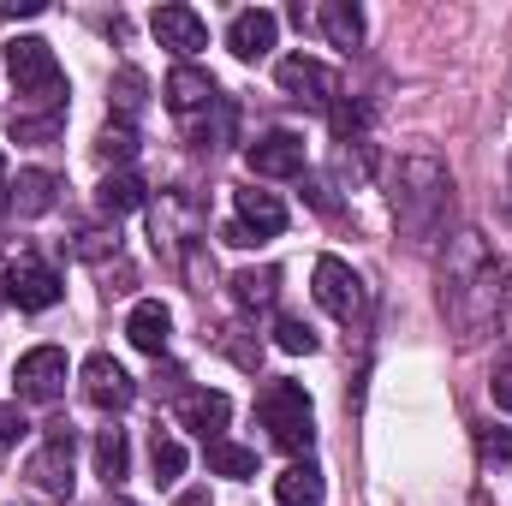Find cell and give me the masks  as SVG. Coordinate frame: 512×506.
<instances>
[{
  "label": "cell",
  "instance_id": "6da1fadb",
  "mask_svg": "<svg viewBox=\"0 0 512 506\" xmlns=\"http://www.w3.org/2000/svg\"><path fill=\"white\" fill-rule=\"evenodd\" d=\"M447 203H453L447 167H441L435 155H405L399 173H393V215H399V227L417 233V239H435Z\"/></svg>",
  "mask_w": 512,
  "mask_h": 506
},
{
  "label": "cell",
  "instance_id": "7a4b0ae2",
  "mask_svg": "<svg viewBox=\"0 0 512 506\" xmlns=\"http://www.w3.org/2000/svg\"><path fill=\"white\" fill-rule=\"evenodd\" d=\"M256 417H262V429L274 435V447H286V453H310V441H316V405H310V393L298 387V381L274 376L262 393H256Z\"/></svg>",
  "mask_w": 512,
  "mask_h": 506
},
{
  "label": "cell",
  "instance_id": "3957f363",
  "mask_svg": "<svg viewBox=\"0 0 512 506\" xmlns=\"http://www.w3.org/2000/svg\"><path fill=\"white\" fill-rule=\"evenodd\" d=\"M6 72H12V84H18L24 102H36V108H48V114H66V108H60L66 72H60L54 48H48L42 36H12V42H6Z\"/></svg>",
  "mask_w": 512,
  "mask_h": 506
},
{
  "label": "cell",
  "instance_id": "277c9868",
  "mask_svg": "<svg viewBox=\"0 0 512 506\" xmlns=\"http://www.w3.org/2000/svg\"><path fill=\"white\" fill-rule=\"evenodd\" d=\"M72 453H78L72 423H48V441L30 453L24 483H30L42 501H72V489H78V477H72Z\"/></svg>",
  "mask_w": 512,
  "mask_h": 506
},
{
  "label": "cell",
  "instance_id": "5b68a950",
  "mask_svg": "<svg viewBox=\"0 0 512 506\" xmlns=\"http://www.w3.org/2000/svg\"><path fill=\"white\" fill-rule=\"evenodd\" d=\"M274 78H280V90L292 96V102H304V108H322V114H334V96H340V78L322 66V60H310V54H286L280 66H274Z\"/></svg>",
  "mask_w": 512,
  "mask_h": 506
},
{
  "label": "cell",
  "instance_id": "8992f818",
  "mask_svg": "<svg viewBox=\"0 0 512 506\" xmlns=\"http://www.w3.org/2000/svg\"><path fill=\"white\" fill-rule=\"evenodd\" d=\"M310 280H316L310 292H316V304H322L328 316H340V322H358V316H364V304H370V298H364V280L352 274V262H340V256H322Z\"/></svg>",
  "mask_w": 512,
  "mask_h": 506
},
{
  "label": "cell",
  "instance_id": "52a82bcc",
  "mask_svg": "<svg viewBox=\"0 0 512 506\" xmlns=\"http://www.w3.org/2000/svg\"><path fill=\"white\" fill-rule=\"evenodd\" d=\"M245 161H251L256 179H298V173H304V161H310V149H304V137H298V131L274 126V131H262L251 149H245Z\"/></svg>",
  "mask_w": 512,
  "mask_h": 506
},
{
  "label": "cell",
  "instance_id": "ba28073f",
  "mask_svg": "<svg viewBox=\"0 0 512 506\" xmlns=\"http://www.w3.org/2000/svg\"><path fill=\"white\" fill-rule=\"evenodd\" d=\"M60 274L42 262V256H18L12 268H6V304H18V310H48V304H60Z\"/></svg>",
  "mask_w": 512,
  "mask_h": 506
},
{
  "label": "cell",
  "instance_id": "9c48e42d",
  "mask_svg": "<svg viewBox=\"0 0 512 506\" xmlns=\"http://www.w3.org/2000/svg\"><path fill=\"white\" fill-rule=\"evenodd\" d=\"M84 399L96 405V411H126L131 399H137V381L126 376V364H114L108 352H96V358H84Z\"/></svg>",
  "mask_w": 512,
  "mask_h": 506
},
{
  "label": "cell",
  "instance_id": "30bf717a",
  "mask_svg": "<svg viewBox=\"0 0 512 506\" xmlns=\"http://www.w3.org/2000/svg\"><path fill=\"white\" fill-rule=\"evenodd\" d=\"M12 381H18V393L36 399V405L60 399V393H66V352H60V346H36V352H24Z\"/></svg>",
  "mask_w": 512,
  "mask_h": 506
},
{
  "label": "cell",
  "instance_id": "8fae6325",
  "mask_svg": "<svg viewBox=\"0 0 512 506\" xmlns=\"http://www.w3.org/2000/svg\"><path fill=\"white\" fill-rule=\"evenodd\" d=\"M221 102V84L209 78V72H197V66H173L167 72V108L179 114V120H191V114H203V108H215Z\"/></svg>",
  "mask_w": 512,
  "mask_h": 506
},
{
  "label": "cell",
  "instance_id": "7c38bea8",
  "mask_svg": "<svg viewBox=\"0 0 512 506\" xmlns=\"http://www.w3.org/2000/svg\"><path fill=\"white\" fill-rule=\"evenodd\" d=\"M149 24H155L161 48H173V54H185V60H191L197 48H209V24H203V18H197L191 6H161V12H155Z\"/></svg>",
  "mask_w": 512,
  "mask_h": 506
},
{
  "label": "cell",
  "instance_id": "4fadbf2b",
  "mask_svg": "<svg viewBox=\"0 0 512 506\" xmlns=\"http://www.w3.org/2000/svg\"><path fill=\"white\" fill-rule=\"evenodd\" d=\"M233 209H239V227L251 233L256 245L286 233V203H280L274 191H256V185H251V191H239V197H233Z\"/></svg>",
  "mask_w": 512,
  "mask_h": 506
},
{
  "label": "cell",
  "instance_id": "5bb4252c",
  "mask_svg": "<svg viewBox=\"0 0 512 506\" xmlns=\"http://www.w3.org/2000/svg\"><path fill=\"white\" fill-rule=\"evenodd\" d=\"M274 36H280V18H274V12H262V6L239 12V18L227 24V48H233L239 60H262V54L274 48Z\"/></svg>",
  "mask_w": 512,
  "mask_h": 506
},
{
  "label": "cell",
  "instance_id": "9a60e30c",
  "mask_svg": "<svg viewBox=\"0 0 512 506\" xmlns=\"http://www.w3.org/2000/svg\"><path fill=\"white\" fill-rule=\"evenodd\" d=\"M54 197H60V179H54L48 167H24V173H18V185L6 191V209H12V215H24V221H36V215H48V209H54Z\"/></svg>",
  "mask_w": 512,
  "mask_h": 506
},
{
  "label": "cell",
  "instance_id": "2e32d148",
  "mask_svg": "<svg viewBox=\"0 0 512 506\" xmlns=\"http://www.w3.org/2000/svg\"><path fill=\"white\" fill-rule=\"evenodd\" d=\"M167 334H173V316H167V304H155V298H143V304L126 316V340L137 346V352H149V358L167 352Z\"/></svg>",
  "mask_w": 512,
  "mask_h": 506
},
{
  "label": "cell",
  "instance_id": "e0dca14e",
  "mask_svg": "<svg viewBox=\"0 0 512 506\" xmlns=\"http://www.w3.org/2000/svg\"><path fill=\"white\" fill-rule=\"evenodd\" d=\"M227 417H233V399L227 393H185V405H179V423L197 429L203 441H221Z\"/></svg>",
  "mask_w": 512,
  "mask_h": 506
},
{
  "label": "cell",
  "instance_id": "ac0fdd59",
  "mask_svg": "<svg viewBox=\"0 0 512 506\" xmlns=\"http://www.w3.org/2000/svg\"><path fill=\"white\" fill-rule=\"evenodd\" d=\"M274 501L280 506H322L328 501V483H322V471L310 459H298V465H286L274 477Z\"/></svg>",
  "mask_w": 512,
  "mask_h": 506
},
{
  "label": "cell",
  "instance_id": "d6986e66",
  "mask_svg": "<svg viewBox=\"0 0 512 506\" xmlns=\"http://www.w3.org/2000/svg\"><path fill=\"white\" fill-rule=\"evenodd\" d=\"M316 24H322V36H328L334 48H358V42H364V12H358L352 0H322V6H316Z\"/></svg>",
  "mask_w": 512,
  "mask_h": 506
},
{
  "label": "cell",
  "instance_id": "ffe728a7",
  "mask_svg": "<svg viewBox=\"0 0 512 506\" xmlns=\"http://www.w3.org/2000/svg\"><path fill=\"white\" fill-rule=\"evenodd\" d=\"M233 120H239V114H233V102L221 96L215 108H203V114H191V120H185V137H191L197 149H221V143L233 137Z\"/></svg>",
  "mask_w": 512,
  "mask_h": 506
},
{
  "label": "cell",
  "instance_id": "44dd1931",
  "mask_svg": "<svg viewBox=\"0 0 512 506\" xmlns=\"http://www.w3.org/2000/svg\"><path fill=\"white\" fill-rule=\"evenodd\" d=\"M96 209H102V215H131V209H143V179H137V173H108V179L96 185Z\"/></svg>",
  "mask_w": 512,
  "mask_h": 506
},
{
  "label": "cell",
  "instance_id": "7402d4cb",
  "mask_svg": "<svg viewBox=\"0 0 512 506\" xmlns=\"http://www.w3.org/2000/svg\"><path fill=\"white\" fill-rule=\"evenodd\" d=\"M203 459H209L215 477H239V483L256 477V453L251 447H239V441H227V435H221V441H203Z\"/></svg>",
  "mask_w": 512,
  "mask_h": 506
},
{
  "label": "cell",
  "instance_id": "603a6c76",
  "mask_svg": "<svg viewBox=\"0 0 512 506\" xmlns=\"http://www.w3.org/2000/svg\"><path fill=\"white\" fill-rule=\"evenodd\" d=\"M274 292H280V274H274V268H239V274H233V298H239V310H268Z\"/></svg>",
  "mask_w": 512,
  "mask_h": 506
},
{
  "label": "cell",
  "instance_id": "cb8c5ba5",
  "mask_svg": "<svg viewBox=\"0 0 512 506\" xmlns=\"http://www.w3.org/2000/svg\"><path fill=\"white\" fill-rule=\"evenodd\" d=\"M96 471L108 477V483H120L131 471V447H126V429H102L96 435Z\"/></svg>",
  "mask_w": 512,
  "mask_h": 506
},
{
  "label": "cell",
  "instance_id": "d4e9b609",
  "mask_svg": "<svg viewBox=\"0 0 512 506\" xmlns=\"http://www.w3.org/2000/svg\"><path fill=\"white\" fill-rule=\"evenodd\" d=\"M149 465H155V483L167 489V483H179V471H185V447H179L173 435L155 429V441H149Z\"/></svg>",
  "mask_w": 512,
  "mask_h": 506
},
{
  "label": "cell",
  "instance_id": "484cf974",
  "mask_svg": "<svg viewBox=\"0 0 512 506\" xmlns=\"http://www.w3.org/2000/svg\"><path fill=\"white\" fill-rule=\"evenodd\" d=\"M96 155H102L108 167H120V173H126L131 161H137V131H131V126H108L102 137H96Z\"/></svg>",
  "mask_w": 512,
  "mask_h": 506
},
{
  "label": "cell",
  "instance_id": "4316f807",
  "mask_svg": "<svg viewBox=\"0 0 512 506\" xmlns=\"http://www.w3.org/2000/svg\"><path fill=\"white\" fill-rule=\"evenodd\" d=\"M274 346L292 352V358H310V352H316V328L298 322V316H280V322H274Z\"/></svg>",
  "mask_w": 512,
  "mask_h": 506
},
{
  "label": "cell",
  "instance_id": "83f0119b",
  "mask_svg": "<svg viewBox=\"0 0 512 506\" xmlns=\"http://www.w3.org/2000/svg\"><path fill=\"white\" fill-rule=\"evenodd\" d=\"M215 346H221L239 370H256V364H262V340H245V328H221V334H215Z\"/></svg>",
  "mask_w": 512,
  "mask_h": 506
},
{
  "label": "cell",
  "instance_id": "f1b7e54d",
  "mask_svg": "<svg viewBox=\"0 0 512 506\" xmlns=\"http://www.w3.org/2000/svg\"><path fill=\"white\" fill-rule=\"evenodd\" d=\"M60 120H66V114H42V120H24V114H18V120H12V137H18V143H24V137H54Z\"/></svg>",
  "mask_w": 512,
  "mask_h": 506
},
{
  "label": "cell",
  "instance_id": "f546056e",
  "mask_svg": "<svg viewBox=\"0 0 512 506\" xmlns=\"http://www.w3.org/2000/svg\"><path fill=\"white\" fill-rule=\"evenodd\" d=\"M24 429H30V423H24V411H18V405H0V447H6V441H18Z\"/></svg>",
  "mask_w": 512,
  "mask_h": 506
},
{
  "label": "cell",
  "instance_id": "4dcf8cb0",
  "mask_svg": "<svg viewBox=\"0 0 512 506\" xmlns=\"http://www.w3.org/2000/svg\"><path fill=\"white\" fill-rule=\"evenodd\" d=\"M483 453H489V459H507V465H512V435H507V429L483 435Z\"/></svg>",
  "mask_w": 512,
  "mask_h": 506
},
{
  "label": "cell",
  "instance_id": "1f68e13d",
  "mask_svg": "<svg viewBox=\"0 0 512 506\" xmlns=\"http://www.w3.org/2000/svg\"><path fill=\"white\" fill-rule=\"evenodd\" d=\"M489 387H495V405H501V411H512V364H507V370H495V381H489Z\"/></svg>",
  "mask_w": 512,
  "mask_h": 506
},
{
  "label": "cell",
  "instance_id": "d6a6232c",
  "mask_svg": "<svg viewBox=\"0 0 512 506\" xmlns=\"http://www.w3.org/2000/svg\"><path fill=\"white\" fill-rule=\"evenodd\" d=\"M42 0H0V18H36Z\"/></svg>",
  "mask_w": 512,
  "mask_h": 506
},
{
  "label": "cell",
  "instance_id": "836d02e7",
  "mask_svg": "<svg viewBox=\"0 0 512 506\" xmlns=\"http://www.w3.org/2000/svg\"><path fill=\"white\" fill-rule=\"evenodd\" d=\"M173 506H215V501H209V489H179V501Z\"/></svg>",
  "mask_w": 512,
  "mask_h": 506
},
{
  "label": "cell",
  "instance_id": "e575fe53",
  "mask_svg": "<svg viewBox=\"0 0 512 506\" xmlns=\"http://www.w3.org/2000/svg\"><path fill=\"white\" fill-rule=\"evenodd\" d=\"M0 191H6V155H0Z\"/></svg>",
  "mask_w": 512,
  "mask_h": 506
},
{
  "label": "cell",
  "instance_id": "d590c367",
  "mask_svg": "<svg viewBox=\"0 0 512 506\" xmlns=\"http://www.w3.org/2000/svg\"><path fill=\"white\" fill-rule=\"evenodd\" d=\"M507 340H512V310H507Z\"/></svg>",
  "mask_w": 512,
  "mask_h": 506
},
{
  "label": "cell",
  "instance_id": "8d00e7d4",
  "mask_svg": "<svg viewBox=\"0 0 512 506\" xmlns=\"http://www.w3.org/2000/svg\"><path fill=\"white\" fill-rule=\"evenodd\" d=\"M0 280H6V274H0ZM0 298H6V292H0Z\"/></svg>",
  "mask_w": 512,
  "mask_h": 506
}]
</instances>
